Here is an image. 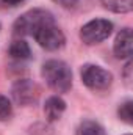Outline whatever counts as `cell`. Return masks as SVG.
I'll return each mask as SVG.
<instances>
[{
  "label": "cell",
  "mask_w": 133,
  "mask_h": 135,
  "mask_svg": "<svg viewBox=\"0 0 133 135\" xmlns=\"http://www.w3.org/2000/svg\"><path fill=\"white\" fill-rule=\"evenodd\" d=\"M117 116L121 121L133 126V101H127L121 104L117 108Z\"/></svg>",
  "instance_id": "7c38bea8"
},
{
  "label": "cell",
  "mask_w": 133,
  "mask_h": 135,
  "mask_svg": "<svg viewBox=\"0 0 133 135\" xmlns=\"http://www.w3.org/2000/svg\"><path fill=\"white\" fill-rule=\"evenodd\" d=\"M64 110H66V102L60 96H52L44 104V115H45L47 121H50V123L60 119L61 115L64 113Z\"/></svg>",
  "instance_id": "ba28073f"
},
{
  "label": "cell",
  "mask_w": 133,
  "mask_h": 135,
  "mask_svg": "<svg viewBox=\"0 0 133 135\" xmlns=\"http://www.w3.org/2000/svg\"><path fill=\"white\" fill-rule=\"evenodd\" d=\"M5 5H9V6H17V5H21L24 0H2Z\"/></svg>",
  "instance_id": "2e32d148"
},
{
  "label": "cell",
  "mask_w": 133,
  "mask_h": 135,
  "mask_svg": "<svg viewBox=\"0 0 133 135\" xmlns=\"http://www.w3.org/2000/svg\"><path fill=\"white\" fill-rule=\"evenodd\" d=\"M113 50L116 58L119 60H132L133 58V30L122 28L114 38Z\"/></svg>",
  "instance_id": "52a82bcc"
},
{
  "label": "cell",
  "mask_w": 133,
  "mask_h": 135,
  "mask_svg": "<svg viewBox=\"0 0 133 135\" xmlns=\"http://www.w3.org/2000/svg\"><path fill=\"white\" fill-rule=\"evenodd\" d=\"M34 41L45 50H58L64 46L66 38L64 33L60 30V27L53 22L44 24L42 27H39L33 35Z\"/></svg>",
  "instance_id": "3957f363"
},
{
  "label": "cell",
  "mask_w": 133,
  "mask_h": 135,
  "mask_svg": "<svg viewBox=\"0 0 133 135\" xmlns=\"http://www.w3.org/2000/svg\"><path fill=\"white\" fill-rule=\"evenodd\" d=\"M113 32V24L106 19H93L80 28V39L88 44L94 46L105 41Z\"/></svg>",
  "instance_id": "277c9868"
},
{
  "label": "cell",
  "mask_w": 133,
  "mask_h": 135,
  "mask_svg": "<svg viewBox=\"0 0 133 135\" xmlns=\"http://www.w3.org/2000/svg\"><path fill=\"white\" fill-rule=\"evenodd\" d=\"M124 77H125V82H127V85L133 86V58H132V61H130V63L125 66Z\"/></svg>",
  "instance_id": "5bb4252c"
},
{
  "label": "cell",
  "mask_w": 133,
  "mask_h": 135,
  "mask_svg": "<svg viewBox=\"0 0 133 135\" xmlns=\"http://www.w3.org/2000/svg\"><path fill=\"white\" fill-rule=\"evenodd\" d=\"M53 16L52 13L45 11V9H41V8H34V9H30L27 13H24L22 16H19L14 22V35H30L33 36L34 32L42 27L44 24H49V22H53Z\"/></svg>",
  "instance_id": "7a4b0ae2"
},
{
  "label": "cell",
  "mask_w": 133,
  "mask_h": 135,
  "mask_svg": "<svg viewBox=\"0 0 133 135\" xmlns=\"http://www.w3.org/2000/svg\"><path fill=\"white\" fill-rule=\"evenodd\" d=\"M41 75L57 93H67L72 86V71L61 60H49L42 65Z\"/></svg>",
  "instance_id": "6da1fadb"
},
{
  "label": "cell",
  "mask_w": 133,
  "mask_h": 135,
  "mask_svg": "<svg viewBox=\"0 0 133 135\" xmlns=\"http://www.w3.org/2000/svg\"><path fill=\"white\" fill-rule=\"evenodd\" d=\"M13 115V105L8 101V98L0 94V121H6L9 119Z\"/></svg>",
  "instance_id": "4fadbf2b"
},
{
  "label": "cell",
  "mask_w": 133,
  "mask_h": 135,
  "mask_svg": "<svg viewBox=\"0 0 133 135\" xmlns=\"http://www.w3.org/2000/svg\"><path fill=\"white\" fill-rule=\"evenodd\" d=\"M103 8L113 13H130L133 11V0H100Z\"/></svg>",
  "instance_id": "30bf717a"
},
{
  "label": "cell",
  "mask_w": 133,
  "mask_h": 135,
  "mask_svg": "<svg viewBox=\"0 0 133 135\" xmlns=\"http://www.w3.org/2000/svg\"><path fill=\"white\" fill-rule=\"evenodd\" d=\"M81 82L93 91H103L111 85L113 75L97 65H85L81 68Z\"/></svg>",
  "instance_id": "5b68a950"
},
{
  "label": "cell",
  "mask_w": 133,
  "mask_h": 135,
  "mask_svg": "<svg viewBox=\"0 0 133 135\" xmlns=\"http://www.w3.org/2000/svg\"><path fill=\"white\" fill-rule=\"evenodd\" d=\"M11 94H13V99H14L16 104H19V105H32L39 98V88L32 80L21 79L13 85Z\"/></svg>",
  "instance_id": "8992f818"
},
{
  "label": "cell",
  "mask_w": 133,
  "mask_h": 135,
  "mask_svg": "<svg viewBox=\"0 0 133 135\" xmlns=\"http://www.w3.org/2000/svg\"><path fill=\"white\" fill-rule=\"evenodd\" d=\"M75 135H105V131L99 123L91 121V119H85L77 127Z\"/></svg>",
  "instance_id": "8fae6325"
},
{
  "label": "cell",
  "mask_w": 133,
  "mask_h": 135,
  "mask_svg": "<svg viewBox=\"0 0 133 135\" xmlns=\"http://www.w3.org/2000/svg\"><path fill=\"white\" fill-rule=\"evenodd\" d=\"M55 3H58L60 6H63V8H67V9H70V8H75L77 5H78V0H53Z\"/></svg>",
  "instance_id": "9a60e30c"
},
{
  "label": "cell",
  "mask_w": 133,
  "mask_h": 135,
  "mask_svg": "<svg viewBox=\"0 0 133 135\" xmlns=\"http://www.w3.org/2000/svg\"><path fill=\"white\" fill-rule=\"evenodd\" d=\"M9 55L14 60H19V61L30 60L32 58V49H30V46L24 39H16L9 46Z\"/></svg>",
  "instance_id": "9c48e42d"
},
{
  "label": "cell",
  "mask_w": 133,
  "mask_h": 135,
  "mask_svg": "<svg viewBox=\"0 0 133 135\" xmlns=\"http://www.w3.org/2000/svg\"><path fill=\"white\" fill-rule=\"evenodd\" d=\"M125 135H133V134H125Z\"/></svg>",
  "instance_id": "e0dca14e"
}]
</instances>
